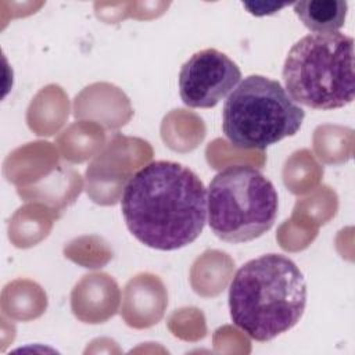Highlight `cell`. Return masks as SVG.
<instances>
[{"mask_svg": "<svg viewBox=\"0 0 355 355\" xmlns=\"http://www.w3.org/2000/svg\"><path fill=\"white\" fill-rule=\"evenodd\" d=\"M121 208L129 232L141 244L173 251L202 233L207 189L190 168L173 161H154L129 179Z\"/></svg>", "mask_w": 355, "mask_h": 355, "instance_id": "obj_1", "label": "cell"}, {"mask_svg": "<svg viewBox=\"0 0 355 355\" xmlns=\"http://www.w3.org/2000/svg\"><path fill=\"white\" fill-rule=\"evenodd\" d=\"M305 305V277L293 259L280 254H266L245 262L230 283V318L259 343L293 329Z\"/></svg>", "mask_w": 355, "mask_h": 355, "instance_id": "obj_2", "label": "cell"}, {"mask_svg": "<svg viewBox=\"0 0 355 355\" xmlns=\"http://www.w3.org/2000/svg\"><path fill=\"white\" fill-rule=\"evenodd\" d=\"M283 80L293 101L305 107H345L355 96L354 39L340 32L301 37L286 57Z\"/></svg>", "mask_w": 355, "mask_h": 355, "instance_id": "obj_3", "label": "cell"}, {"mask_svg": "<svg viewBox=\"0 0 355 355\" xmlns=\"http://www.w3.org/2000/svg\"><path fill=\"white\" fill-rule=\"evenodd\" d=\"M305 118L280 82L262 75L244 78L229 94L222 111L226 139L239 148L265 150L294 136Z\"/></svg>", "mask_w": 355, "mask_h": 355, "instance_id": "obj_4", "label": "cell"}, {"mask_svg": "<svg viewBox=\"0 0 355 355\" xmlns=\"http://www.w3.org/2000/svg\"><path fill=\"white\" fill-rule=\"evenodd\" d=\"M273 183L248 165H230L214 176L207 193L208 223L227 243H245L266 233L277 216Z\"/></svg>", "mask_w": 355, "mask_h": 355, "instance_id": "obj_5", "label": "cell"}, {"mask_svg": "<svg viewBox=\"0 0 355 355\" xmlns=\"http://www.w3.org/2000/svg\"><path fill=\"white\" fill-rule=\"evenodd\" d=\"M240 79L241 71L233 60L216 49H204L180 68V98L191 108H212L233 92Z\"/></svg>", "mask_w": 355, "mask_h": 355, "instance_id": "obj_6", "label": "cell"}, {"mask_svg": "<svg viewBox=\"0 0 355 355\" xmlns=\"http://www.w3.org/2000/svg\"><path fill=\"white\" fill-rule=\"evenodd\" d=\"M300 21L313 33H331L344 26L348 4L343 0H306L294 6Z\"/></svg>", "mask_w": 355, "mask_h": 355, "instance_id": "obj_7", "label": "cell"}]
</instances>
